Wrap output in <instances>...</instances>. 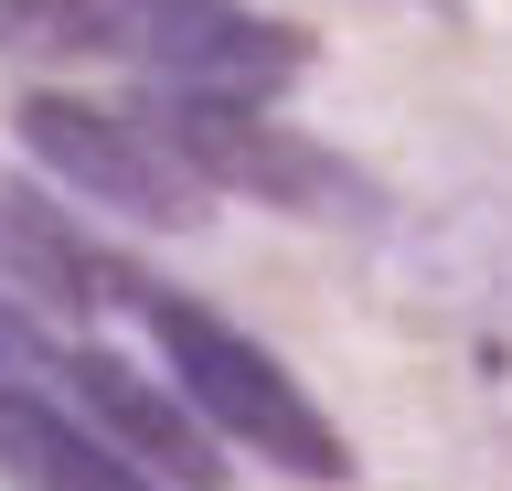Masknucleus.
I'll return each instance as SVG.
<instances>
[{"instance_id": "f03ea898", "label": "nucleus", "mask_w": 512, "mask_h": 491, "mask_svg": "<svg viewBox=\"0 0 512 491\" xmlns=\"http://www.w3.org/2000/svg\"><path fill=\"white\" fill-rule=\"evenodd\" d=\"M96 22L118 54H139L150 75H171V97H278L310 65V33H288L246 0H96Z\"/></svg>"}, {"instance_id": "20e7f679", "label": "nucleus", "mask_w": 512, "mask_h": 491, "mask_svg": "<svg viewBox=\"0 0 512 491\" xmlns=\"http://www.w3.org/2000/svg\"><path fill=\"white\" fill-rule=\"evenodd\" d=\"M160 139L182 150V171L203 193H256L278 214H363L374 203L320 139L278 129V118H256L235 97H160Z\"/></svg>"}, {"instance_id": "1a4fd4ad", "label": "nucleus", "mask_w": 512, "mask_h": 491, "mask_svg": "<svg viewBox=\"0 0 512 491\" xmlns=\"http://www.w3.org/2000/svg\"><path fill=\"white\" fill-rule=\"evenodd\" d=\"M64 353H43V331L22 321V310H11V299H0V385H43V374H54Z\"/></svg>"}, {"instance_id": "0eeeda50", "label": "nucleus", "mask_w": 512, "mask_h": 491, "mask_svg": "<svg viewBox=\"0 0 512 491\" xmlns=\"http://www.w3.org/2000/svg\"><path fill=\"white\" fill-rule=\"evenodd\" d=\"M0 257L22 267L54 310H118V299H139V278L118 257H96L86 235L64 225L54 203H32V193H0Z\"/></svg>"}, {"instance_id": "f257e3e1", "label": "nucleus", "mask_w": 512, "mask_h": 491, "mask_svg": "<svg viewBox=\"0 0 512 491\" xmlns=\"http://www.w3.org/2000/svg\"><path fill=\"white\" fill-rule=\"evenodd\" d=\"M139 310H150L160 353H171V374H182L192 417H214L224 438H246L267 470H299V481H342L352 459L342 438H331V417H320L310 395L288 385L278 353H256L246 331H224L203 299H171V289H139Z\"/></svg>"}, {"instance_id": "7ed1b4c3", "label": "nucleus", "mask_w": 512, "mask_h": 491, "mask_svg": "<svg viewBox=\"0 0 512 491\" xmlns=\"http://www.w3.org/2000/svg\"><path fill=\"white\" fill-rule=\"evenodd\" d=\"M22 150L54 171L64 193L107 203L128 225H203V182L182 171V150L118 107H86V97H22Z\"/></svg>"}, {"instance_id": "423d86ee", "label": "nucleus", "mask_w": 512, "mask_h": 491, "mask_svg": "<svg viewBox=\"0 0 512 491\" xmlns=\"http://www.w3.org/2000/svg\"><path fill=\"white\" fill-rule=\"evenodd\" d=\"M0 470L22 491H150L107 438H86V417L43 406L32 385H0Z\"/></svg>"}, {"instance_id": "39448f33", "label": "nucleus", "mask_w": 512, "mask_h": 491, "mask_svg": "<svg viewBox=\"0 0 512 491\" xmlns=\"http://www.w3.org/2000/svg\"><path fill=\"white\" fill-rule=\"evenodd\" d=\"M54 374L75 385V406H86V417L107 427V438H118L128 459H150V470H160L171 491H224L214 449H203V427H192V417H182V406H171L160 385H139V374H128L118 353H64Z\"/></svg>"}, {"instance_id": "6e6552de", "label": "nucleus", "mask_w": 512, "mask_h": 491, "mask_svg": "<svg viewBox=\"0 0 512 491\" xmlns=\"http://www.w3.org/2000/svg\"><path fill=\"white\" fill-rule=\"evenodd\" d=\"M107 43L96 0H0V54H86Z\"/></svg>"}]
</instances>
